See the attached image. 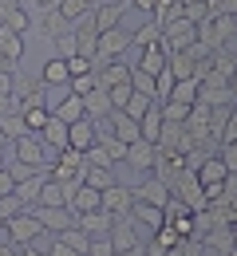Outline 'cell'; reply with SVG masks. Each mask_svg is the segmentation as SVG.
I'll return each instance as SVG.
<instances>
[{"mask_svg": "<svg viewBox=\"0 0 237 256\" xmlns=\"http://www.w3.org/2000/svg\"><path fill=\"white\" fill-rule=\"evenodd\" d=\"M194 44H198V24H190L186 16L170 20L166 28H162V48H166L170 56H174V52H190Z\"/></svg>", "mask_w": 237, "mask_h": 256, "instance_id": "6da1fadb", "label": "cell"}, {"mask_svg": "<svg viewBox=\"0 0 237 256\" xmlns=\"http://www.w3.org/2000/svg\"><path fill=\"white\" fill-rule=\"evenodd\" d=\"M4 228H8L12 244H36V240L44 236V224H40V217H36L32 209H24V213L8 217V221H4Z\"/></svg>", "mask_w": 237, "mask_h": 256, "instance_id": "7a4b0ae2", "label": "cell"}, {"mask_svg": "<svg viewBox=\"0 0 237 256\" xmlns=\"http://www.w3.org/2000/svg\"><path fill=\"white\" fill-rule=\"evenodd\" d=\"M32 213L40 217V224H44V232H64V228H71L75 224V213H71L68 205H32Z\"/></svg>", "mask_w": 237, "mask_h": 256, "instance_id": "3957f363", "label": "cell"}, {"mask_svg": "<svg viewBox=\"0 0 237 256\" xmlns=\"http://www.w3.org/2000/svg\"><path fill=\"white\" fill-rule=\"evenodd\" d=\"M154 158H158V146H154V142H146V138H138V142H131V146H127V166H131V170H138V174H150V170H154Z\"/></svg>", "mask_w": 237, "mask_h": 256, "instance_id": "277c9868", "label": "cell"}, {"mask_svg": "<svg viewBox=\"0 0 237 256\" xmlns=\"http://www.w3.org/2000/svg\"><path fill=\"white\" fill-rule=\"evenodd\" d=\"M138 52H142V56H138V71H146V75H154V79L170 67V52L162 48V40H158V44H146V48H138Z\"/></svg>", "mask_w": 237, "mask_h": 256, "instance_id": "5b68a950", "label": "cell"}, {"mask_svg": "<svg viewBox=\"0 0 237 256\" xmlns=\"http://www.w3.org/2000/svg\"><path fill=\"white\" fill-rule=\"evenodd\" d=\"M91 146H95V118L68 122V150H75V154H87Z\"/></svg>", "mask_w": 237, "mask_h": 256, "instance_id": "8992f818", "label": "cell"}, {"mask_svg": "<svg viewBox=\"0 0 237 256\" xmlns=\"http://www.w3.org/2000/svg\"><path fill=\"white\" fill-rule=\"evenodd\" d=\"M68 209L75 213V217H83V213H95V209H103V193L95 190V186H79V190L68 197Z\"/></svg>", "mask_w": 237, "mask_h": 256, "instance_id": "52a82bcc", "label": "cell"}, {"mask_svg": "<svg viewBox=\"0 0 237 256\" xmlns=\"http://www.w3.org/2000/svg\"><path fill=\"white\" fill-rule=\"evenodd\" d=\"M131 205H135V190H127V186H111V190H103V209H107L111 217H127Z\"/></svg>", "mask_w": 237, "mask_h": 256, "instance_id": "ba28073f", "label": "cell"}, {"mask_svg": "<svg viewBox=\"0 0 237 256\" xmlns=\"http://www.w3.org/2000/svg\"><path fill=\"white\" fill-rule=\"evenodd\" d=\"M131 8V0H119V4H95V12H91V20H95V32H111V28H119V20H123V12Z\"/></svg>", "mask_w": 237, "mask_h": 256, "instance_id": "9c48e42d", "label": "cell"}, {"mask_svg": "<svg viewBox=\"0 0 237 256\" xmlns=\"http://www.w3.org/2000/svg\"><path fill=\"white\" fill-rule=\"evenodd\" d=\"M135 40H131V32H123V28H111V32L99 36V52L95 56H103V60H119L127 48H131Z\"/></svg>", "mask_w": 237, "mask_h": 256, "instance_id": "30bf717a", "label": "cell"}, {"mask_svg": "<svg viewBox=\"0 0 237 256\" xmlns=\"http://www.w3.org/2000/svg\"><path fill=\"white\" fill-rule=\"evenodd\" d=\"M135 197H138V201H150V205H158V209H166L174 193H170V186L162 182V178H146L142 186H135Z\"/></svg>", "mask_w": 237, "mask_h": 256, "instance_id": "8fae6325", "label": "cell"}, {"mask_svg": "<svg viewBox=\"0 0 237 256\" xmlns=\"http://www.w3.org/2000/svg\"><path fill=\"white\" fill-rule=\"evenodd\" d=\"M107 122H111V130H115V138H119V142H127V146L142 138V126H138V118H131L127 110H111V118H107Z\"/></svg>", "mask_w": 237, "mask_h": 256, "instance_id": "7c38bea8", "label": "cell"}, {"mask_svg": "<svg viewBox=\"0 0 237 256\" xmlns=\"http://www.w3.org/2000/svg\"><path fill=\"white\" fill-rule=\"evenodd\" d=\"M202 244L209 248V252H217V256H229L237 248L233 244V224H213V228L202 236Z\"/></svg>", "mask_w": 237, "mask_h": 256, "instance_id": "4fadbf2b", "label": "cell"}, {"mask_svg": "<svg viewBox=\"0 0 237 256\" xmlns=\"http://www.w3.org/2000/svg\"><path fill=\"white\" fill-rule=\"evenodd\" d=\"M111 244H115V252H127V248H138V236H135V224H131V213L127 217H115L111 224Z\"/></svg>", "mask_w": 237, "mask_h": 256, "instance_id": "5bb4252c", "label": "cell"}, {"mask_svg": "<svg viewBox=\"0 0 237 256\" xmlns=\"http://www.w3.org/2000/svg\"><path fill=\"white\" fill-rule=\"evenodd\" d=\"M194 174H198V182H202V190H213V186H221V182L229 178V170H225V162L217 158V154H213V158H205L202 166L194 170Z\"/></svg>", "mask_w": 237, "mask_h": 256, "instance_id": "9a60e30c", "label": "cell"}, {"mask_svg": "<svg viewBox=\"0 0 237 256\" xmlns=\"http://www.w3.org/2000/svg\"><path fill=\"white\" fill-rule=\"evenodd\" d=\"M40 142H44L48 150H56V154H60V150H68V122L52 114V118H48V126L40 130Z\"/></svg>", "mask_w": 237, "mask_h": 256, "instance_id": "2e32d148", "label": "cell"}, {"mask_svg": "<svg viewBox=\"0 0 237 256\" xmlns=\"http://www.w3.org/2000/svg\"><path fill=\"white\" fill-rule=\"evenodd\" d=\"M0 60H4L8 67H16L20 60H24V36L8 32L4 24H0Z\"/></svg>", "mask_w": 237, "mask_h": 256, "instance_id": "e0dca14e", "label": "cell"}, {"mask_svg": "<svg viewBox=\"0 0 237 256\" xmlns=\"http://www.w3.org/2000/svg\"><path fill=\"white\" fill-rule=\"evenodd\" d=\"M56 12H60V20H64V24L75 28L79 20H87V16L95 12V0H60V4H56Z\"/></svg>", "mask_w": 237, "mask_h": 256, "instance_id": "ac0fdd59", "label": "cell"}, {"mask_svg": "<svg viewBox=\"0 0 237 256\" xmlns=\"http://www.w3.org/2000/svg\"><path fill=\"white\" fill-rule=\"evenodd\" d=\"M75 224H79L87 236H107V232H111V224H115V217H111L107 209H95V213H83V217H75Z\"/></svg>", "mask_w": 237, "mask_h": 256, "instance_id": "d6986e66", "label": "cell"}, {"mask_svg": "<svg viewBox=\"0 0 237 256\" xmlns=\"http://www.w3.org/2000/svg\"><path fill=\"white\" fill-rule=\"evenodd\" d=\"M138 126H142V138H146V142L158 146V138H162V102H158V98L146 106V114L138 118Z\"/></svg>", "mask_w": 237, "mask_h": 256, "instance_id": "ffe728a7", "label": "cell"}, {"mask_svg": "<svg viewBox=\"0 0 237 256\" xmlns=\"http://www.w3.org/2000/svg\"><path fill=\"white\" fill-rule=\"evenodd\" d=\"M83 106H87V118H95V122H99V118H111V110H115L107 87H95L91 95H83Z\"/></svg>", "mask_w": 237, "mask_h": 256, "instance_id": "44dd1931", "label": "cell"}, {"mask_svg": "<svg viewBox=\"0 0 237 256\" xmlns=\"http://www.w3.org/2000/svg\"><path fill=\"white\" fill-rule=\"evenodd\" d=\"M40 83H44V87H68V83H71L68 64H64L60 56H52V60L44 64V71H40Z\"/></svg>", "mask_w": 237, "mask_h": 256, "instance_id": "7402d4cb", "label": "cell"}, {"mask_svg": "<svg viewBox=\"0 0 237 256\" xmlns=\"http://www.w3.org/2000/svg\"><path fill=\"white\" fill-rule=\"evenodd\" d=\"M131 217H138L142 224H150L154 232L166 224V209H158V205H150V201H138L135 197V205H131Z\"/></svg>", "mask_w": 237, "mask_h": 256, "instance_id": "603a6c76", "label": "cell"}, {"mask_svg": "<svg viewBox=\"0 0 237 256\" xmlns=\"http://www.w3.org/2000/svg\"><path fill=\"white\" fill-rule=\"evenodd\" d=\"M119 83H131V67L123 64V60H111V64L99 71V87H119Z\"/></svg>", "mask_w": 237, "mask_h": 256, "instance_id": "cb8c5ba5", "label": "cell"}, {"mask_svg": "<svg viewBox=\"0 0 237 256\" xmlns=\"http://www.w3.org/2000/svg\"><path fill=\"white\" fill-rule=\"evenodd\" d=\"M0 24H4L8 32H16V36H28V32H32V12H28L24 4H16L8 16H0Z\"/></svg>", "mask_w": 237, "mask_h": 256, "instance_id": "d4e9b609", "label": "cell"}, {"mask_svg": "<svg viewBox=\"0 0 237 256\" xmlns=\"http://www.w3.org/2000/svg\"><path fill=\"white\" fill-rule=\"evenodd\" d=\"M44 182H48V174H36V178H28V182H16V197H20V201H24V205H28V209H32L36 201H40V190H44Z\"/></svg>", "mask_w": 237, "mask_h": 256, "instance_id": "484cf974", "label": "cell"}, {"mask_svg": "<svg viewBox=\"0 0 237 256\" xmlns=\"http://www.w3.org/2000/svg\"><path fill=\"white\" fill-rule=\"evenodd\" d=\"M56 118H64V122H79V118H87V106H83V98L79 95H68L56 110H52Z\"/></svg>", "mask_w": 237, "mask_h": 256, "instance_id": "4316f807", "label": "cell"}, {"mask_svg": "<svg viewBox=\"0 0 237 256\" xmlns=\"http://www.w3.org/2000/svg\"><path fill=\"white\" fill-rule=\"evenodd\" d=\"M20 114H24V122H28L32 134H40V130L48 126V118H52V110H48L44 102H24V110H20Z\"/></svg>", "mask_w": 237, "mask_h": 256, "instance_id": "83f0119b", "label": "cell"}, {"mask_svg": "<svg viewBox=\"0 0 237 256\" xmlns=\"http://www.w3.org/2000/svg\"><path fill=\"white\" fill-rule=\"evenodd\" d=\"M83 182H87V186H95V190H111V186H119V182H115V170H99V166H87V170H83Z\"/></svg>", "mask_w": 237, "mask_h": 256, "instance_id": "f1b7e54d", "label": "cell"}, {"mask_svg": "<svg viewBox=\"0 0 237 256\" xmlns=\"http://www.w3.org/2000/svg\"><path fill=\"white\" fill-rule=\"evenodd\" d=\"M194 67H198V60H194L190 52H174V56H170V71H174V79H194Z\"/></svg>", "mask_w": 237, "mask_h": 256, "instance_id": "f546056e", "label": "cell"}, {"mask_svg": "<svg viewBox=\"0 0 237 256\" xmlns=\"http://www.w3.org/2000/svg\"><path fill=\"white\" fill-rule=\"evenodd\" d=\"M0 134H4L8 142H16V138H24V134H32V130L24 122V114H4V118H0Z\"/></svg>", "mask_w": 237, "mask_h": 256, "instance_id": "4dcf8cb0", "label": "cell"}, {"mask_svg": "<svg viewBox=\"0 0 237 256\" xmlns=\"http://www.w3.org/2000/svg\"><path fill=\"white\" fill-rule=\"evenodd\" d=\"M60 240H64L68 248H75V252H83V256H87V248H91V236H87V232H83L79 224L64 228V232H60Z\"/></svg>", "mask_w": 237, "mask_h": 256, "instance_id": "1f68e13d", "label": "cell"}, {"mask_svg": "<svg viewBox=\"0 0 237 256\" xmlns=\"http://www.w3.org/2000/svg\"><path fill=\"white\" fill-rule=\"evenodd\" d=\"M170 98H174V102H182V106H194V102H198V79H178Z\"/></svg>", "mask_w": 237, "mask_h": 256, "instance_id": "d6a6232c", "label": "cell"}, {"mask_svg": "<svg viewBox=\"0 0 237 256\" xmlns=\"http://www.w3.org/2000/svg\"><path fill=\"white\" fill-rule=\"evenodd\" d=\"M36 205H68V190H64L60 182H52V178H48V182H44V190H40V201H36Z\"/></svg>", "mask_w": 237, "mask_h": 256, "instance_id": "836d02e7", "label": "cell"}, {"mask_svg": "<svg viewBox=\"0 0 237 256\" xmlns=\"http://www.w3.org/2000/svg\"><path fill=\"white\" fill-rule=\"evenodd\" d=\"M71 87V95H91V91H95V87H99V71H87V75H75V79H71L68 83Z\"/></svg>", "mask_w": 237, "mask_h": 256, "instance_id": "e575fe53", "label": "cell"}, {"mask_svg": "<svg viewBox=\"0 0 237 256\" xmlns=\"http://www.w3.org/2000/svg\"><path fill=\"white\" fill-rule=\"evenodd\" d=\"M131 40H135V48H146V44H158L162 40V28L154 24V20H146L138 32H131Z\"/></svg>", "mask_w": 237, "mask_h": 256, "instance_id": "d590c367", "label": "cell"}, {"mask_svg": "<svg viewBox=\"0 0 237 256\" xmlns=\"http://www.w3.org/2000/svg\"><path fill=\"white\" fill-rule=\"evenodd\" d=\"M83 166H99V170H115L119 162H115V158H111V154H107V150L99 146V142H95V146H91V150L83 154Z\"/></svg>", "mask_w": 237, "mask_h": 256, "instance_id": "8d00e7d4", "label": "cell"}, {"mask_svg": "<svg viewBox=\"0 0 237 256\" xmlns=\"http://www.w3.org/2000/svg\"><path fill=\"white\" fill-rule=\"evenodd\" d=\"M186 118H190V106H182V102H174V98L162 102V122H182V126H186Z\"/></svg>", "mask_w": 237, "mask_h": 256, "instance_id": "74e56055", "label": "cell"}, {"mask_svg": "<svg viewBox=\"0 0 237 256\" xmlns=\"http://www.w3.org/2000/svg\"><path fill=\"white\" fill-rule=\"evenodd\" d=\"M174 83H178V79H174V71L166 67V71L154 79V98H158V102H166V98L174 95Z\"/></svg>", "mask_w": 237, "mask_h": 256, "instance_id": "f35d334b", "label": "cell"}, {"mask_svg": "<svg viewBox=\"0 0 237 256\" xmlns=\"http://www.w3.org/2000/svg\"><path fill=\"white\" fill-rule=\"evenodd\" d=\"M131 87H135L138 95H150V98H154V75H146V71L131 67Z\"/></svg>", "mask_w": 237, "mask_h": 256, "instance_id": "ab89813d", "label": "cell"}, {"mask_svg": "<svg viewBox=\"0 0 237 256\" xmlns=\"http://www.w3.org/2000/svg\"><path fill=\"white\" fill-rule=\"evenodd\" d=\"M107 95H111V106H115V110H123V106L131 102V95H135V87H131V83H119V87H111Z\"/></svg>", "mask_w": 237, "mask_h": 256, "instance_id": "60d3db41", "label": "cell"}, {"mask_svg": "<svg viewBox=\"0 0 237 256\" xmlns=\"http://www.w3.org/2000/svg\"><path fill=\"white\" fill-rule=\"evenodd\" d=\"M154 244H158V248H178V244H182V236H178V232H174V228H170V224H162V228H158V232H154Z\"/></svg>", "mask_w": 237, "mask_h": 256, "instance_id": "b9f144b4", "label": "cell"}, {"mask_svg": "<svg viewBox=\"0 0 237 256\" xmlns=\"http://www.w3.org/2000/svg\"><path fill=\"white\" fill-rule=\"evenodd\" d=\"M24 209H28V205H24V201H20L16 193L0 197V217H4V221H8V217H16V213H24Z\"/></svg>", "mask_w": 237, "mask_h": 256, "instance_id": "7bdbcfd3", "label": "cell"}, {"mask_svg": "<svg viewBox=\"0 0 237 256\" xmlns=\"http://www.w3.org/2000/svg\"><path fill=\"white\" fill-rule=\"evenodd\" d=\"M150 102H154V98L150 95H131V102H127V106H123V110H127V114H131V118H142V114H146V106H150Z\"/></svg>", "mask_w": 237, "mask_h": 256, "instance_id": "ee69618b", "label": "cell"}, {"mask_svg": "<svg viewBox=\"0 0 237 256\" xmlns=\"http://www.w3.org/2000/svg\"><path fill=\"white\" fill-rule=\"evenodd\" d=\"M64 64H68V75H71V79H75V75H87V71H91V60H87V56H68Z\"/></svg>", "mask_w": 237, "mask_h": 256, "instance_id": "f6af8a7d", "label": "cell"}, {"mask_svg": "<svg viewBox=\"0 0 237 256\" xmlns=\"http://www.w3.org/2000/svg\"><path fill=\"white\" fill-rule=\"evenodd\" d=\"M87 256H115L111 236H91V248H87Z\"/></svg>", "mask_w": 237, "mask_h": 256, "instance_id": "bcb514c9", "label": "cell"}, {"mask_svg": "<svg viewBox=\"0 0 237 256\" xmlns=\"http://www.w3.org/2000/svg\"><path fill=\"white\" fill-rule=\"evenodd\" d=\"M217 158L225 162V170H229V174H237V142H225V146H221V154H217Z\"/></svg>", "mask_w": 237, "mask_h": 256, "instance_id": "7dc6e473", "label": "cell"}, {"mask_svg": "<svg viewBox=\"0 0 237 256\" xmlns=\"http://www.w3.org/2000/svg\"><path fill=\"white\" fill-rule=\"evenodd\" d=\"M225 142H237V106L229 110V122H225V130H221V146Z\"/></svg>", "mask_w": 237, "mask_h": 256, "instance_id": "c3c4849f", "label": "cell"}, {"mask_svg": "<svg viewBox=\"0 0 237 256\" xmlns=\"http://www.w3.org/2000/svg\"><path fill=\"white\" fill-rule=\"evenodd\" d=\"M48 256H83V252H75V248H68V244H64L60 236H56V240L48 244Z\"/></svg>", "mask_w": 237, "mask_h": 256, "instance_id": "681fc988", "label": "cell"}, {"mask_svg": "<svg viewBox=\"0 0 237 256\" xmlns=\"http://www.w3.org/2000/svg\"><path fill=\"white\" fill-rule=\"evenodd\" d=\"M56 4H60V0H24V8H28V12H52V8H56Z\"/></svg>", "mask_w": 237, "mask_h": 256, "instance_id": "f907efd6", "label": "cell"}, {"mask_svg": "<svg viewBox=\"0 0 237 256\" xmlns=\"http://www.w3.org/2000/svg\"><path fill=\"white\" fill-rule=\"evenodd\" d=\"M16 190V182H12V174H8V166L0 170V197H8V193Z\"/></svg>", "mask_w": 237, "mask_h": 256, "instance_id": "816d5d0a", "label": "cell"}, {"mask_svg": "<svg viewBox=\"0 0 237 256\" xmlns=\"http://www.w3.org/2000/svg\"><path fill=\"white\" fill-rule=\"evenodd\" d=\"M12 91V71H0V95Z\"/></svg>", "mask_w": 237, "mask_h": 256, "instance_id": "f5cc1de1", "label": "cell"}, {"mask_svg": "<svg viewBox=\"0 0 237 256\" xmlns=\"http://www.w3.org/2000/svg\"><path fill=\"white\" fill-rule=\"evenodd\" d=\"M131 4H135V8H142V12H146V16H150V12H154V4H158V0H131Z\"/></svg>", "mask_w": 237, "mask_h": 256, "instance_id": "db71d44e", "label": "cell"}, {"mask_svg": "<svg viewBox=\"0 0 237 256\" xmlns=\"http://www.w3.org/2000/svg\"><path fill=\"white\" fill-rule=\"evenodd\" d=\"M24 256H48V248H36V244H24Z\"/></svg>", "mask_w": 237, "mask_h": 256, "instance_id": "11a10c76", "label": "cell"}, {"mask_svg": "<svg viewBox=\"0 0 237 256\" xmlns=\"http://www.w3.org/2000/svg\"><path fill=\"white\" fill-rule=\"evenodd\" d=\"M229 91H233V102H237V71L229 75Z\"/></svg>", "mask_w": 237, "mask_h": 256, "instance_id": "9f6ffc18", "label": "cell"}, {"mask_svg": "<svg viewBox=\"0 0 237 256\" xmlns=\"http://www.w3.org/2000/svg\"><path fill=\"white\" fill-rule=\"evenodd\" d=\"M115 256H146L142 248H127V252H115Z\"/></svg>", "mask_w": 237, "mask_h": 256, "instance_id": "6f0895ef", "label": "cell"}, {"mask_svg": "<svg viewBox=\"0 0 237 256\" xmlns=\"http://www.w3.org/2000/svg\"><path fill=\"white\" fill-rule=\"evenodd\" d=\"M229 224H237V201L229 205Z\"/></svg>", "mask_w": 237, "mask_h": 256, "instance_id": "680465c9", "label": "cell"}, {"mask_svg": "<svg viewBox=\"0 0 237 256\" xmlns=\"http://www.w3.org/2000/svg\"><path fill=\"white\" fill-rule=\"evenodd\" d=\"M4 142H8V138H4V134H0V154H4Z\"/></svg>", "mask_w": 237, "mask_h": 256, "instance_id": "91938a15", "label": "cell"}, {"mask_svg": "<svg viewBox=\"0 0 237 256\" xmlns=\"http://www.w3.org/2000/svg\"><path fill=\"white\" fill-rule=\"evenodd\" d=\"M166 256H182V252H178V248H170V252H166Z\"/></svg>", "mask_w": 237, "mask_h": 256, "instance_id": "94428289", "label": "cell"}, {"mask_svg": "<svg viewBox=\"0 0 237 256\" xmlns=\"http://www.w3.org/2000/svg\"><path fill=\"white\" fill-rule=\"evenodd\" d=\"M178 4H182V8H186V4H194V0H178Z\"/></svg>", "mask_w": 237, "mask_h": 256, "instance_id": "6125c7cd", "label": "cell"}, {"mask_svg": "<svg viewBox=\"0 0 237 256\" xmlns=\"http://www.w3.org/2000/svg\"><path fill=\"white\" fill-rule=\"evenodd\" d=\"M4 166H8V162H4V154H0V170H4Z\"/></svg>", "mask_w": 237, "mask_h": 256, "instance_id": "be15d7a7", "label": "cell"}, {"mask_svg": "<svg viewBox=\"0 0 237 256\" xmlns=\"http://www.w3.org/2000/svg\"><path fill=\"white\" fill-rule=\"evenodd\" d=\"M233 244H237V224H233Z\"/></svg>", "mask_w": 237, "mask_h": 256, "instance_id": "e7e4bbea", "label": "cell"}, {"mask_svg": "<svg viewBox=\"0 0 237 256\" xmlns=\"http://www.w3.org/2000/svg\"><path fill=\"white\" fill-rule=\"evenodd\" d=\"M229 256H237V248H233V252H229Z\"/></svg>", "mask_w": 237, "mask_h": 256, "instance_id": "03108f58", "label": "cell"}]
</instances>
